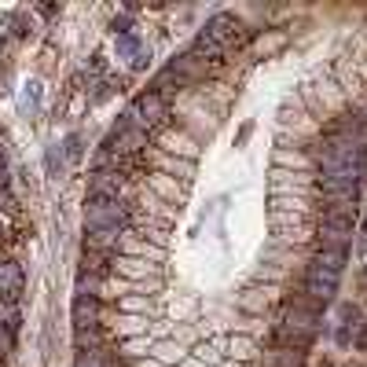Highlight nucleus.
Returning <instances> with one entry per match:
<instances>
[{
	"label": "nucleus",
	"instance_id": "nucleus-1",
	"mask_svg": "<svg viewBox=\"0 0 367 367\" xmlns=\"http://www.w3.org/2000/svg\"><path fill=\"white\" fill-rule=\"evenodd\" d=\"M125 206H122V199H89V206H85V224H89V232L92 228H118L122 232V221H125Z\"/></svg>",
	"mask_w": 367,
	"mask_h": 367
},
{
	"label": "nucleus",
	"instance_id": "nucleus-2",
	"mask_svg": "<svg viewBox=\"0 0 367 367\" xmlns=\"http://www.w3.org/2000/svg\"><path fill=\"white\" fill-rule=\"evenodd\" d=\"M133 118H136L140 129L158 125L162 118H166V100H162L158 92H144V96H140V100L133 103Z\"/></svg>",
	"mask_w": 367,
	"mask_h": 367
},
{
	"label": "nucleus",
	"instance_id": "nucleus-3",
	"mask_svg": "<svg viewBox=\"0 0 367 367\" xmlns=\"http://www.w3.org/2000/svg\"><path fill=\"white\" fill-rule=\"evenodd\" d=\"M122 173L118 169H96L92 177H89V199H114L122 195Z\"/></svg>",
	"mask_w": 367,
	"mask_h": 367
},
{
	"label": "nucleus",
	"instance_id": "nucleus-4",
	"mask_svg": "<svg viewBox=\"0 0 367 367\" xmlns=\"http://www.w3.org/2000/svg\"><path fill=\"white\" fill-rule=\"evenodd\" d=\"M345 254H349V250H331V246H320L316 261H312V272L331 276V279H342V272H345Z\"/></svg>",
	"mask_w": 367,
	"mask_h": 367
},
{
	"label": "nucleus",
	"instance_id": "nucleus-5",
	"mask_svg": "<svg viewBox=\"0 0 367 367\" xmlns=\"http://www.w3.org/2000/svg\"><path fill=\"white\" fill-rule=\"evenodd\" d=\"M305 294L316 301V305H327V301L338 294V279L320 276V272H312V268H309V276H305Z\"/></svg>",
	"mask_w": 367,
	"mask_h": 367
},
{
	"label": "nucleus",
	"instance_id": "nucleus-6",
	"mask_svg": "<svg viewBox=\"0 0 367 367\" xmlns=\"http://www.w3.org/2000/svg\"><path fill=\"white\" fill-rule=\"evenodd\" d=\"M235 34H239V23H235L232 15H213L210 23H206V30H202V37H210L213 45H228V41H235Z\"/></svg>",
	"mask_w": 367,
	"mask_h": 367
},
{
	"label": "nucleus",
	"instance_id": "nucleus-7",
	"mask_svg": "<svg viewBox=\"0 0 367 367\" xmlns=\"http://www.w3.org/2000/svg\"><path fill=\"white\" fill-rule=\"evenodd\" d=\"M74 327L78 331L100 327V305H96V298L78 294V301H74Z\"/></svg>",
	"mask_w": 367,
	"mask_h": 367
},
{
	"label": "nucleus",
	"instance_id": "nucleus-8",
	"mask_svg": "<svg viewBox=\"0 0 367 367\" xmlns=\"http://www.w3.org/2000/svg\"><path fill=\"white\" fill-rule=\"evenodd\" d=\"M118 239H122L118 228H92L85 235V250H111V246H118Z\"/></svg>",
	"mask_w": 367,
	"mask_h": 367
},
{
	"label": "nucleus",
	"instance_id": "nucleus-9",
	"mask_svg": "<svg viewBox=\"0 0 367 367\" xmlns=\"http://www.w3.org/2000/svg\"><path fill=\"white\" fill-rule=\"evenodd\" d=\"M114 48H118V56H122V59H133V63L144 56V48H140V37H136V34L118 37V41H114Z\"/></svg>",
	"mask_w": 367,
	"mask_h": 367
},
{
	"label": "nucleus",
	"instance_id": "nucleus-10",
	"mask_svg": "<svg viewBox=\"0 0 367 367\" xmlns=\"http://www.w3.org/2000/svg\"><path fill=\"white\" fill-rule=\"evenodd\" d=\"M221 52H224L221 45H213L210 37H202V34H199V41H195V52H191V56H213V59H217Z\"/></svg>",
	"mask_w": 367,
	"mask_h": 367
},
{
	"label": "nucleus",
	"instance_id": "nucleus-11",
	"mask_svg": "<svg viewBox=\"0 0 367 367\" xmlns=\"http://www.w3.org/2000/svg\"><path fill=\"white\" fill-rule=\"evenodd\" d=\"M67 158H70V162H78V158H81V136H78V133H70V136H67Z\"/></svg>",
	"mask_w": 367,
	"mask_h": 367
},
{
	"label": "nucleus",
	"instance_id": "nucleus-12",
	"mask_svg": "<svg viewBox=\"0 0 367 367\" xmlns=\"http://www.w3.org/2000/svg\"><path fill=\"white\" fill-rule=\"evenodd\" d=\"M48 173H52V177H56V173H63V155H59L56 147L48 151Z\"/></svg>",
	"mask_w": 367,
	"mask_h": 367
},
{
	"label": "nucleus",
	"instance_id": "nucleus-13",
	"mask_svg": "<svg viewBox=\"0 0 367 367\" xmlns=\"http://www.w3.org/2000/svg\"><path fill=\"white\" fill-rule=\"evenodd\" d=\"M356 349H367V331L356 334Z\"/></svg>",
	"mask_w": 367,
	"mask_h": 367
},
{
	"label": "nucleus",
	"instance_id": "nucleus-14",
	"mask_svg": "<svg viewBox=\"0 0 367 367\" xmlns=\"http://www.w3.org/2000/svg\"><path fill=\"white\" fill-rule=\"evenodd\" d=\"M364 239H367V217H364Z\"/></svg>",
	"mask_w": 367,
	"mask_h": 367
}]
</instances>
